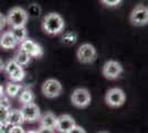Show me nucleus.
<instances>
[{
    "mask_svg": "<svg viewBox=\"0 0 148 133\" xmlns=\"http://www.w3.org/2000/svg\"><path fill=\"white\" fill-rule=\"evenodd\" d=\"M41 27L47 34L56 36L63 32L65 28V21L60 13L49 12L43 17Z\"/></svg>",
    "mask_w": 148,
    "mask_h": 133,
    "instance_id": "f257e3e1",
    "label": "nucleus"
},
{
    "mask_svg": "<svg viewBox=\"0 0 148 133\" xmlns=\"http://www.w3.org/2000/svg\"><path fill=\"white\" fill-rule=\"evenodd\" d=\"M28 18L29 16L27 13V10L21 7H13L8 11L6 20L7 23L11 28H17V27H25Z\"/></svg>",
    "mask_w": 148,
    "mask_h": 133,
    "instance_id": "f03ea898",
    "label": "nucleus"
},
{
    "mask_svg": "<svg viewBox=\"0 0 148 133\" xmlns=\"http://www.w3.org/2000/svg\"><path fill=\"white\" fill-rule=\"evenodd\" d=\"M76 58L80 63L90 64L93 63L97 58V51L93 44L85 42L82 43L76 50Z\"/></svg>",
    "mask_w": 148,
    "mask_h": 133,
    "instance_id": "7ed1b4c3",
    "label": "nucleus"
},
{
    "mask_svg": "<svg viewBox=\"0 0 148 133\" xmlns=\"http://www.w3.org/2000/svg\"><path fill=\"white\" fill-rule=\"evenodd\" d=\"M130 22L135 27H144L148 25V7L137 5L130 14Z\"/></svg>",
    "mask_w": 148,
    "mask_h": 133,
    "instance_id": "20e7f679",
    "label": "nucleus"
},
{
    "mask_svg": "<svg viewBox=\"0 0 148 133\" xmlns=\"http://www.w3.org/2000/svg\"><path fill=\"white\" fill-rule=\"evenodd\" d=\"M92 101V96L90 91L85 88L75 89L71 94V102L74 107L80 109L87 108Z\"/></svg>",
    "mask_w": 148,
    "mask_h": 133,
    "instance_id": "39448f33",
    "label": "nucleus"
},
{
    "mask_svg": "<svg viewBox=\"0 0 148 133\" xmlns=\"http://www.w3.org/2000/svg\"><path fill=\"white\" fill-rule=\"evenodd\" d=\"M126 101V94L121 88H111L105 94V102L111 108H119Z\"/></svg>",
    "mask_w": 148,
    "mask_h": 133,
    "instance_id": "423d86ee",
    "label": "nucleus"
},
{
    "mask_svg": "<svg viewBox=\"0 0 148 133\" xmlns=\"http://www.w3.org/2000/svg\"><path fill=\"white\" fill-rule=\"evenodd\" d=\"M123 65L116 60H107L102 68V74L107 80H115L123 73Z\"/></svg>",
    "mask_w": 148,
    "mask_h": 133,
    "instance_id": "0eeeda50",
    "label": "nucleus"
},
{
    "mask_svg": "<svg viewBox=\"0 0 148 133\" xmlns=\"http://www.w3.org/2000/svg\"><path fill=\"white\" fill-rule=\"evenodd\" d=\"M5 71L8 74L9 79L12 82H20L25 79V71L23 67H21L14 60H9L6 64H5Z\"/></svg>",
    "mask_w": 148,
    "mask_h": 133,
    "instance_id": "6e6552de",
    "label": "nucleus"
},
{
    "mask_svg": "<svg viewBox=\"0 0 148 133\" xmlns=\"http://www.w3.org/2000/svg\"><path fill=\"white\" fill-rule=\"evenodd\" d=\"M62 89L63 88L60 81H58L56 79H48L43 82L41 90L44 96L49 99H54L62 93Z\"/></svg>",
    "mask_w": 148,
    "mask_h": 133,
    "instance_id": "1a4fd4ad",
    "label": "nucleus"
},
{
    "mask_svg": "<svg viewBox=\"0 0 148 133\" xmlns=\"http://www.w3.org/2000/svg\"><path fill=\"white\" fill-rule=\"evenodd\" d=\"M20 50L28 53L31 58H41L44 53L43 48L40 44L28 38L20 43Z\"/></svg>",
    "mask_w": 148,
    "mask_h": 133,
    "instance_id": "9d476101",
    "label": "nucleus"
},
{
    "mask_svg": "<svg viewBox=\"0 0 148 133\" xmlns=\"http://www.w3.org/2000/svg\"><path fill=\"white\" fill-rule=\"evenodd\" d=\"M21 112L23 115L25 122H29V123H34L38 122L40 116H41V112H40V108L38 107L34 102L32 103H28V104H23L21 108Z\"/></svg>",
    "mask_w": 148,
    "mask_h": 133,
    "instance_id": "9b49d317",
    "label": "nucleus"
},
{
    "mask_svg": "<svg viewBox=\"0 0 148 133\" xmlns=\"http://www.w3.org/2000/svg\"><path fill=\"white\" fill-rule=\"evenodd\" d=\"M75 125H76L75 120L70 114H62L56 119V130L59 133H68Z\"/></svg>",
    "mask_w": 148,
    "mask_h": 133,
    "instance_id": "f8f14e48",
    "label": "nucleus"
},
{
    "mask_svg": "<svg viewBox=\"0 0 148 133\" xmlns=\"http://www.w3.org/2000/svg\"><path fill=\"white\" fill-rule=\"evenodd\" d=\"M17 45H18V42L12 36L11 31H5L2 32V34H0V48L10 50V49H14Z\"/></svg>",
    "mask_w": 148,
    "mask_h": 133,
    "instance_id": "ddd939ff",
    "label": "nucleus"
},
{
    "mask_svg": "<svg viewBox=\"0 0 148 133\" xmlns=\"http://www.w3.org/2000/svg\"><path fill=\"white\" fill-rule=\"evenodd\" d=\"M56 116L54 113L52 112H45L42 114L39 119V123H40V127H49V129H56Z\"/></svg>",
    "mask_w": 148,
    "mask_h": 133,
    "instance_id": "4468645a",
    "label": "nucleus"
},
{
    "mask_svg": "<svg viewBox=\"0 0 148 133\" xmlns=\"http://www.w3.org/2000/svg\"><path fill=\"white\" fill-rule=\"evenodd\" d=\"M7 122L11 125H21L25 122L21 110H9Z\"/></svg>",
    "mask_w": 148,
    "mask_h": 133,
    "instance_id": "2eb2a0df",
    "label": "nucleus"
},
{
    "mask_svg": "<svg viewBox=\"0 0 148 133\" xmlns=\"http://www.w3.org/2000/svg\"><path fill=\"white\" fill-rule=\"evenodd\" d=\"M11 33L14 37V39L17 40L18 43H21L22 41H25V39L28 38V30L25 27H17V28H11Z\"/></svg>",
    "mask_w": 148,
    "mask_h": 133,
    "instance_id": "dca6fc26",
    "label": "nucleus"
},
{
    "mask_svg": "<svg viewBox=\"0 0 148 133\" xmlns=\"http://www.w3.org/2000/svg\"><path fill=\"white\" fill-rule=\"evenodd\" d=\"M34 101V93L30 89H25L21 91V93L19 95V102L23 105V104H28V103H32Z\"/></svg>",
    "mask_w": 148,
    "mask_h": 133,
    "instance_id": "f3484780",
    "label": "nucleus"
},
{
    "mask_svg": "<svg viewBox=\"0 0 148 133\" xmlns=\"http://www.w3.org/2000/svg\"><path fill=\"white\" fill-rule=\"evenodd\" d=\"M22 87L18 84L17 82H8L5 88V92L7 93L8 96H11V98H16L17 95L20 93Z\"/></svg>",
    "mask_w": 148,
    "mask_h": 133,
    "instance_id": "a211bd4d",
    "label": "nucleus"
},
{
    "mask_svg": "<svg viewBox=\"0 0 148 133\" xmlns=\"http://www.w3.org/2000/svg\"><path fill=\"white\" fill-rule=\"evenodd\" d=\"M13 60H14L18 64H20L21 67H25V65H28V64L30 63L31 57L28 54V53H25V52H23V51L19 50L18 52L14 54Z\"/></svg>",
    "mask_w": 148,
    "mask_h": 133,
    "instance_id": "6ab92c4d",
    "label": "nucleus"
},
{
    "mask_svg": "<svg viewBox=\"0 0 148 133\" xmlns=\"http://www.w3.org/2000/svg\"><path fill=\"white\" fill-rule=\"evenodd\" d=\"M77 41V34L74 31H69L62 36V42L66 45H72Z\"/></svg>",
    "mask_w": 148,
    "mask_h": 133,
    "instance_id": "aec40b11",
    "label": "nucleus"
},
{
    "mask_svg": "<svg viewBox=\"0 0 148 133\" xmlns=\"http://www.w3.org/2000/svg\"><path fill=\"white\" fill-rule=\"evenodd\" d=\"M40 12H41V8H40V6L37 5V3H32V5L29 7V10L27 11L28 16L33 17V18L39 17V16H40Z\"/></svg>",
    "mask_w": 148,
    "mask_h": 133,
    "instance_id": "412c9836",
    "label": "nucleus"
},
{
    "mask_svg": "<svg viewBox=\"0 0 148 133\" xmlns=\"http://www.w3.org/2000/svg\"><path fill=\"white\" fill-rule=\"evenodd\" d=\"M99 1L102 5L108 8H116L123 2V0H99Z\"/></svg>",
    "mask_w": 148,
    "mask_h": 133,
    "instance_id": "4be33fe9",
    "label": "nucleus"
},
{
    "mask_svg": "<svg viewBox=\"0 0 148 133\" xmlns=\"http://www.w3.org/2000/svg\"><path fill=\"white\" fill-rule=\"evenodd\" d=\"M8 112L9 110L0 105V125L7 123V119H8Z\"/></svg>",
    "mask_w": 148,
    "mask_h": 133,
    "instance_id": "5701e85b",
    "label": "nucleus"
},
{
    "mask_svg": "<svg viewBox=\"0 0 148 133\" xmlns=\"http://www.w3.org/2000/svg\"><path fill=\"white\" fill-rule=\"evenodd\" d=\"M0 105L1 107H3V108L8 109V110H10V102H9V99L7 98V96H2V98H0Z\"/></svg>",
    "mask_w": 148,
    "mask_h": 133,
    "instance_id": "b1692460",
    "label": "nucleus"
},
{
    "mask_svg": "<svg viewBox=\"0 0 148 133\" xmlns=\"http://www.w3.org/2000/svg\"><path fill=\"white\" fill-rule=\"evenodd\" d=\"M1 127V130H2V133H10L11 132V129H12L13 125L11 124H9L8 122L5 123V124H2V125H0Z\"/></svg>",
    "mask_w": 148,
    "mask_h": 133,
    "instance_id": "393cba45",
    "label": "nucleus"
},
{
    "mask_svg": "<svg viewBox=\"0 0 148 133\" xmlns=\"http://www.w3.org/2000/svg\"><path fill=\"white\" fill-rule=\"evenodd\" d=\"M68 133H86V132H85V130H84L82 127H80V125H75V127H74L73 129H71Z\"/></svg>",
    "mask_w": 148,
    "mask_h": 133,
    "instance_id": "a878e982",
    "label": "nucleus"
},
{
    "mask_svg": "<svg viewBox=\"0 0 148 133\" xmlns=\"http://www.w3.org/2000/svg\"><path fill=\"white\" fill-rule=\"evenodd\" d=\"M10 133H25V131L21 125H13Z\"/></svg>",
    "mask_w": 148,
    "mask_h": 133,
    "instance_id": "bb28decb",
    "label": "nucleus"
},
{
    "mask_svg": "<svg viewBox=\"0 0 148 133\" xmlns=\"http://www.w3.org/2000/svg\"><path fill=\"white\" fill-rule=\"evenodd\" d=\"M7 25V20H6V17L2 14V13L0 12V31L6 27Z\"/></svg>",
    "mask_w": 148,
    "mask_h": 133,
    "instance_id": "cd10ccee",
    "label": "nucleus"
},
{
    "mask_svg": "<svg viewBox=\"0 0 148 133\" xmlns=\"http://www.w3.org/2000/svg\"><path fill=\"white\" fill-rule=\"evenodd\" d=\"M37 131L38 133H56L54 129H49V127H40Z\"/></svg>",
    "mask_w": 148,
    "mask_h": 133,
    "instance_id": "c85d7f7f",
    "label": "nucleus"
},
{
    "mask_svg": "<svg viewBox=\"0 0 148 133\" xmlns=\"http://www.w3.org/2000/svg\"><path fill=\"white\" fill-rule=\"evenodd\" d=\"M3 95H5V88L0 84V98H2Z\"/></svg>",
    "mask_w": 148,
    "mask_h": 133,
    "instance_id": "c756f323",
    "label": "nucleus"
},
{
    "mask_svg": "<svg viewBox=\"0 0 148 133\" xmlns=\"http://www.w3.org/2000/svg\"><path fill=\"white\" fill-rule=\"evenodd\" d=\"M2 70H5V62H3L2 59L0 58V72H1Z\"/></svg>",
    "mask_w": 148,
    "mask_h": 133,
    "instance_id": "7c9ffc66",
    "label": "nucleus"
},
{
    "mask_svg": "<svg viewBox=\"0 0 148 133\" xmlns=\"http://www.w3.org/2000/svg\"><path fill=\"white\" fill-rule=\"evenodd\" d=\"M25 133H38V131H36V130H30V131H28V132Z\"/></svg>",
    "mask_w": 148,
    "mask_h": 133,
    "instance_id": "2f4dec72",
    "label": "nucleus"
},
{
    "mask_svg": "<svg viewBox=\"0 0 148 133\" xmlns=\"http://www.w3.org/2000/svg\"><path fill=\"white\" fill-rule=\"evenodd\" d=\"M0 133H2V130H1V127H0Z\"/></svg>",
    "mask_w": 148,
    "mask_h": 133,
    "instance_id": "473e14b6",
    "label": "nucleus"
},
{
    "mask_svg": "<svg viewBox=\"0 0 148 133\" xmlns=\"http://www.w3.org/2000/svg\"><path fill=\"white\" fill-rule=\"evenodd\" d=\"M99 133H107V132H99Z\"/></svg>",
    "mask_w": 148,
    "mask_h": 133,
    "instance_id": "72a5a7b5",
    "label": "nucleus"
}]
</instances>
